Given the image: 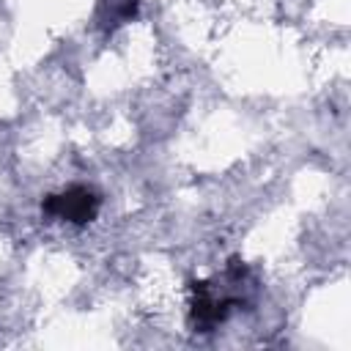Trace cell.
<instances>
[{"label":"cell","mask_w":351,"mask_h":351,"mask_svg":"<svg viewBox=\"0 0 351 351\" xmlns=\"http://www.w3.org/2000/svg\"><path fill=\"white\" fill-rule=\"evenodd\" d=\"M41 208L47 217H55V219H63L71 225H82V222H90L96 217L99 195L88 186H69L60 195H49Z\"/></svg>","instance_id":"6da1fadb"}]
</instances>
